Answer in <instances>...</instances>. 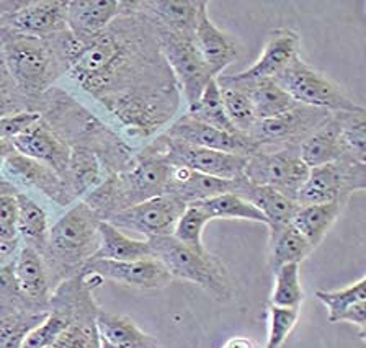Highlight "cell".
Returning <instances> with one entry per match:
<instances>
[{
    "instance_id": "obj_1",
    "label": "cell",
    "mask_w": 366,
    "mask_h": 348,
    "mask_svg": "<svg viewBox=\"0 0 366 348\" xmlns=\"http://www.w3.org/2000/svg\"><path fill=\"white\" fill-rule=\"evenodd\" d=\"M67 74L117 118L128 138L144 144L185 105L154 28L133 0H122V14L112 25L82 43Z\"/></svg>"
},
{
    "instance_id": "obj_2",
    "label": "cell",
    "mask_w": 366,
    "mask_h": 348,
    "mask_svg": "<svg viewBox=\"0 0 366 348\" xmlns=\"http://www.w3.org/2000/svg\"><path fill=\"white\" fill-rule=\"evenodd\" d=\"M170 169L172 164L156 136L136 151L128 167L108 175L82 202L87 203L102 221H107L119 211L164 195Z\"/></svg>"
},
{
    "instance_id": "obj_3",
    "label": "cell",
    "mask_w": 366,
    "mask_h": 348,
    "mask_svg": "<svg viewBox=\"0 0 366 348\" xmlns=\"http://www.w3.org/2000/svg\"><path fill=\"white\" fill-rule=\"evenodd\" d=\"M100 221L99 214L79 199L49 227L41 257L53 291L62 282L79 275L95 255L100 244Z\"/></svg>"
},
{
    "instance_id": "obj_4",
    "label": "cell",
    "mask_w": 366,
    "mask_h": 348,
    "mask_svg": "<svg viewBox=\"0 0 366 348\" xmlns=\"http://www.w3.org/2000/svg\"><path fill=\"white\" fill-rule=\"evenodd\" d=\"M0 53L20 94L31 105L48 92L57 77L67 72L53 38L39 39L10 31Z\"/></svg>"
},
{
    "instance_id": "obj_5",
    "label": "cell",
    "mask_w": 366,
    "mask_h": 348,
    "mask_svg": "<svg viewBox=\"0 0 366 348\" xmlns=\"http://www.w3.org/2000/svg\"><path fill=\"white\" fill-rule=\"evenodd\" d=\"M152 259L165 267L172 279H183L204 289L211 298L227 302L234 298V282L227 267L209 252L182 244L174 236L147 239Z\"/></svg>"
},
{
    "instance_id": "obj_6",
    "label": "cell",
    "mask_w": 366,
    "mask_h": 348,
    "mask_svg": "<svg viewBox=\"0 0 366 348\" xmlns=\"http://www.w3.org/2000/svg\"><path fill=\"white\" fill-rule=\"evenodd\" d=\"M273 81L300 105L332 113L357 111L363 108L343 92L339 84L309 66L301 56H296Z\"/></svg>"
},
{
    "instance_id": "obj_7",
    "label": "cell",
    "mask_w": 366,
    "mask_h": 348,
    "mask_svg": "<svg viewBox=\"0 0 366 348\" xmlns=\"http://www.w3.org/2000/svg\"><path fill=\"white\" fill-rule=\"evenodd\" d=\"M152 28L159 48L180 85L183 104H185V108L192 106L203 94L206 85L216 77L206 67L197 46H194L193 33L175 31L156 25H152Z\"/></svg>"
},
{
    "instance_id": "obj_8",
    "label": "cell",
    "mask_w": 366,
    "mask_h": 348,
    "mask_svg": "<svg viewBox=\"0 0 366 348\" xmlns=\"http://www.w3.org/2000/svg\"><path fill=\"white\" fill-rule=\"evenodd\" d=\"M309 172L311 169L302 162L300 147L290 146L280 149H259L252 154L245 161L244 179L254 185L272 187L296 202Z\"/></svg>"
},
{
    "instance_id": "obj_9",
    "label": "cell",
    "mask_w": 366,
    "mask_h": 348,
    "mask_svg": "<svg viewBox=\"0 0 366 348\" xmlns=\"http://www.w3.org/2000/svg\"><path fill=\"white\" fill-rule=\"evenodd\" d=\"M366 188V162L342 157L339 161L311 169L306 184L297 193V204L348 202L355 192Z\"/></svg>"
},
{
    "instance_id": "obj_10",
    "label": "cell",
    "mask_w": 366,
    "mask_h": 348,
    "mask_svg": "<svg viewBox=\"0 0 366 348\" xmlns=\"http://www.w3.org/2000/svg\"><path fill=\"white\" fill-rule=\"evenodd\" d=\"M332 111L297 104L283 115L259 119L247 134L249 141L259 149H280L300 144L307 139L330 118Z\"/></svg>"
},
{
    "instance_id": "obj_11",
    "label": "cell",
    "mask_w": 366,
    "mask_h": 348,
    "mask_svg": "<svg viewBox=\"0 0 366 348\" xmlns=\"http://www.w3.org/2000/svg\"><path fill=\"white\" fill-rule=\"evenodd\" d=\"M185 207L187 204L179 198L164 193L119 211L107 221L119 231L136 232L144 239L172 236Z\"/></svg>"
},
{
    "instance_id": "obj_12",
    "label": "cell",
    "mask_w": 366,
    "mask_h": 348,
    "mask_svg": "<svg viewBox=\"0 0 366 348\" xmlns=\"http://www.w3.org/2000/svg\"><path fill=\"white\" fill-rule=\"evenodd\" d=\"M157 138L170 164L183 165V167L192 169L194 172L222 180H237L240 177H244L247 157L174 141L162 133L157 134Z\"/></svg>"
},
{
    "instance_id": "obj_13",
    "label": "cell",
    "mask_w": 366,
    "mask_h": 348,
    "mask_svg": "<svg viewBox=\"0 0 366 348\" xmlns=\"http://www.w3.org/2000/svg\"><path fill=\"white\" fill-rule=\"evenodd\" d=\"M2 26L11 33L39 39L53 38L67 28V2L64 0H41L25 2L15 12L5 15Z\"/></svg>"
},
{
    "instance_id": "obj_14",
    "label": "cell",
    "mask_w": 366,
    "mask_h": 348,
    "mask_svg": "<svg viewBox=\"0 0 366 348\" xmlns=\"http://www.w3.org/2000/svg\"><path fill=\"white\" fill-rule=\"evenodd\" d=\"M162 134L174 141L187 142V144L204 147V149L236 154L240 157H249L257 152V147L245 136L224 133V131L211 128L208 124L194 119L188 113L177 116L162 131Z\"/></svg>"
},
{
    "instance_id": "obj_15",
    "label": "cell",
    "mask_w": 366,
    "mask_h": 348,
    "mask_svg": "<svg viewBox=\"0 0 366 348\" xmlns=\"http://www.w3.org/2000/svg\"><path fill=\"white\" fill-rule=\"evenodd\" d=\"M300 46L301 36L297 35V31L291 28H277L268 33L260 58L249 69L232 74V76L221 74L219 77L227 82H254L262 79H274L296 56H300Z\"/></svg>"
},
{
    "instance_id": "obj_16",
    "label": "cell",
    "mask_w": 366,
    "mask_h": 348,
    "mask_svg": "<svg viewBox=\"0 0 366 348\" xmlns=\"http://www.w3.org/2000/svg\"><path fill=\"white\" fill-rule=\"evenodd\" d=\"M80 272L95 273L103 279L137 289H160L169 287L172 277L165 267L156 259L133 262H114L90 259Z\"/></svg>"
},
{
    "instance_id": "obj_17",
    "label": "cell",
    "mask_w": 366,
    "mask_h": 348,
    "mask_svg": "<svg viewBox=\"0 0 366 348\" xmlns=\"http://www.w3.org/2000/svg\"><path fill=\"white\" fill-rule=\"evenodd\" d=\"M0 177L11 185L33 187L61 207H67L69 198L61 177L46 164L25 157L15 149L0 164Z\"/></svg>"
},
{
    "instance_id": "obj_18",
    "label": "cell",
    "mask_w": 366,
    "mask_h": 348,
    "mask_svg": "<svg viewBox=\"0 0 366 348\" xmlns=\"http://www.w3.org/2000/svg\"><path fill=\"white\" fill-rule=\"evenodd\" d=\"M193 39L203 62L214 77H219L239 56L237 41L211 21L208 2H203V0L199 5Z\"/></svg>"
},
{
    "instance_id": "obj_19",
    "label": "cell",
    "mask_w": 366,
    "mask_h": 348,
    "mask_svg": "<svg viewBox=\"0 0 366 348\" xmlns=\"http://www.w3.org/2000/svg\"><path fill=\"white\" fill-rule=\"evenodd\" d=\"M10 142L21 156L46 164L61 177V180L64 179L71 161V147L43 119H39L28 133L16 136Z\"/></svg>"
},
{
    "instance_id": "obj_20",
    "label": "cell",
    "mask_w": 366,
    "mask_h": 348,
    "mask_svg": "<svg viewBox=\"0 0 366 348\" xmlns=\"http://www.w3.org/2000/svg\"><path fill=\"white\" fill-rule=\"evenodd\" d=\"M316 298L327 309L330 324L347 322L358 329V337L365 340L366 334V277L348 284L347 288L325 291L317 289Z\"/></svg>"
},
{
    "instance_id": "obj_21",
    "label": "cell",
    "mask_w": 366,
    "mask_h": 348,
    "mask_svg": "<svg viewBox=\"0 0 366 348\" xmlns=\"http://www.w3.org/2000/svg\"><path fill=\"white\" fill-rule=\"evenodd\" d=\"M122 14V0H71L67 2V28L79 41L87 43L105 31Z\"/></svg>"
},
{
    "instance_id": "obj_22",
    "label": "cell",
    "mask_w": 366,
    "mask_h": 348,
    "mask_svg": "<svg viewBox=\"0 0 366 348\" xmlns=\"http://www.w3.org/2000/svg\"><path fill=\"white\" fill-rule=\"evenodd\" d=\"M234 193L247 199L249 203L260 211L267 221V227L270 234L290 226L297 208H300V204L293 198L283 195L282 192L274 190L272 187L250 184L244 177L236 180Z\"/></svg>"
},
{
    "instance_id": "obj_23",
    "label": "cell",
    "mask_w": 366,
    "mask_h": 348,
    "mask_svg": "<svg viewBox=\"0 0 366 348\" xmlns=\"http://www.w3.org/2000/svg\"><path fill=\"white\" fill-rule=\"evenodd\" d=\"M11 272L16 283V288L33 304L49 307L53 288L49 284L48 272H46L41 254L26 245H20L14 262Z\"/></svg>"
},
{
    "instance_id": "obj_24",
    "label": "cell",
    "mask_w": 366,
    "mask_h": 348,
    "mask_svg": "<svg viewBox=\"0 0 366 348\" xmlns=\"http://www.w3.org/2000/svg\"><path fill=\"white\" fill-rule=\"evenodd\" d=\"M234 188H236V180L216 179V177L194 172L183 165L172 164L165 193L179 198L185 204H190L219 197L222 193H234Z\"/></svg>"
},
{
    "instance_id": "obj_25",
    "label": "cell",
    "mask_w": 366,
    "mask_h": 348,
    "mask_svg": "<svg viewBox=\"0 0 366 348\" xmlns=\"http://www.w3.org/2000/svg\"><path fill=\"white\" fill-rule=\"evenodd\" d=\"M133 5L152 25L194 33L202 0H133Z\"/></svg>"
},
{
    "instance_id": "obj_26",
    "label": "cell",
    "mask_w": 366,
    "mask_h": 348,
    "mask_svg": "<svg viewBox=\"0 0 366 348\" xmlns=\"http://www.w3.org/2000/svg\"><path fill=\"white\" fill-rule=\"evenodd\" d=\"M95 329L102 344L112 348H160L152 335L146 334L133 319L123 314L100 309L95 319Z\"/></svg>"
},
{
    "instance_id": "obj_27",
    "label": "cell",
    "mask_w": 366,
    "mask_h": 348,
    "mask_svg": "<svg viewBox=\"0 0 366 348\" xmlns=\"http://www.w3.org/2000/svg\"><path fill=\"white\" fill-rule=\"evenodd\" d=\"M216 82L237 87L245 92V95L249 96L252 108H254L257 119L280 116L286 111L293 110L297 105L273 79H262V81L254 82H227L224 79L216 77Z\"/></svg>"
},
{
    "instance_id": "obj_28",
    "label": "cell",
    "mask_w": 366,
    "mask_h": 348,
    "mask_svg": "<svg viewBox=\"0 0 366 348\" xmlns=\"http://www.w3.org/2000/svg\"><path fill=\"white\" fill-rule=\"evenodd\" d=\"M300 156L309 169H316L320 165L332 164L342 157H347L335 113H332L322 126L301 142Z\"/></svg>"
},
{
    "instance_id": "obj_29",
    "label": "cell",
    "mask_w": 366,
    "mask_h": 348,
    "mask_svg": "<svg viewBox=\"0 0 366 348\" xmlns=\"http://www.w3.org/2000/svg\"><path fill=\"white\" fill-rule=\"evenodd\" d=\"M100 244L92 259L133 262L142 259H152V250L147 239H134L119 231L112 222L100 221L99 224Z\"/></svg>"
},
{
    "instance_id": "obj_30",
    "label": "cell",
    "mask_w": 366,
    "mask_h": 348,
    "mask_svg": "<svg viewBox=\"0 0 366 348\" xmlns=\"http://www.w3.org/2000/svg\"><path fill=\"white\" fill-rule=\"evenodd\" d=\"M347 202H332L322 204H300L291 224H293L314 249L324 241L330 227L339 219Z\"/></svg>"
},
{
    "instance_id": "obj_31",
    "label": "cell",
    "mask_w": 366,
    "mask_h": 348,
    "mask_svg": "<svg viewBox=\"0 0 366 348\" xmlns=\"http://www.w3.org/2000/svg\"><path fill=\"white\" fill-rule=\"evenodd\" d=\"M19 213H16V236L26 247H31L41 254L46 239L49 234V219L43 207L31 199L26 193L19 192L16 195Z\"/></svg>"
},
{
    "instance_id": "obj_32",
    "label": "cell",
    "mask_w": 366,
    "mask_h": 348,
    "mask_svg": "<svg viewBox=\"0 0 366 348\" xmlns=\"http://www.w3.org/2000/svg\"><path fill=\"white\" fill-rule=\"evenodd\" d=\"M307 239L296 229L293 224L283 227L277 232L270 234V255H268V265L274 272L277 268L288 264H297L305 262L309 255L314 252Z\"/></svg>"
},
{
    "instance_id": "obj_33",
    "label": "cell",
    "mask_w": 366,
    "mask_h": 348,
    "mask_svg": "<svg viewBox=\"0 0 366 348\" xmlns=\"http://www.w3.org/2000/svg\"><path fill=\"white\" fill-rule=\"evenodd\" d=\"M185 113H188L194 119H198V121L208 124L211 128L224 131V133L239 134L226 116L224 106H222L221 90L216 79H213V81L206 85L203 94L199 95V99L192 106H188Z\"/></svg>"
},
{
    "instance_id": "obj_34",
    "label": "cell",
    "mask_w": 366,
    "mask_h": 348,
    "mask_svg": "<svg viewBox=\"0 0 366 348\" xmlns=\"http://www.w3.org/2000/svg\"><path fill=\"white\" fill-rule=\"evenodd\" d=\"M208 211L211 219H242L252 222H262L267 226L263 214L254 204L242 198L237 193H222L219 197L197 202Z\"/></svg>"
},
{
    "instance_id": "obj_35",
    "label": "cell",
    "mask_w": 366,
    "mask_h": 348,
    "mask_svg": "<svg viewBox=\"0 0 366 348\" xmlns=\"http://www.w3.org/2000/svg\"><path fill=\"white\" fill-rule=\"evenodd\" d=\"M347 157L366 162V110L335 111Z\"/></svg>"
},
{
    "instance_id": "obj_36",
    "label": "cell",
    "mask_w": 366,
    "mask_h": 348,
    "mask_svg": "<svg viewBox=\"0 0 366 348\" xmlns=\"http://www.w3.org/2000/svg\"><path fill=\"white\" fill-rule=\"evenodd\" d=\"M274 287L270 296V304L280 307L300 309L302 304V287L300 265L288 264L282 265L273 272Z\"/></svg>"
},
{
    "instance_id": "obj_37",
    "label": "cell",
    "mask_w": 366,
    "mask_h": 348,
    "mask_svg": "<svg viewBox=\"0 0 366 348\" xmlns=\"http://www.w3.org/2000/svg\"><path fill=\"white\" fill-rule=\"evenodd\" d=\"M217 85H219L222 106H224L227 119L231 121L234 129H236L239 134L247 138L250 129L254 128V124L257 121H259L254 113V108H252L249 96L237 87H231V85L222 84Z\"/></svg>"
},
{
    "instance_id": "obj_38",
    "label": "cell",
    "mask_w": 366,
    "mask_h": 348,
    "mask_svg": "<svg viewBox=\"0 0 366 348\" xmlns=\"http://www.w3.org/2000/svg\"><path fill=\"white\" fill-rule=\"evenodd\" d=\"M209 221L213 219H211L208 211H206L202 204L190 203L187 204L185 209H183L172 236L182 244L190 245L193 249L203 250L206 249L203 244V231Z\"/></svg>"
},
{
    "instance_id": "obj_39",
    "label": "cell",
    "mask_w": 366,
    "mask_h": 348,
    "mask_svg": "<svg viewBox=\"0 0 366 348\" xmlns=\"http://www.w3.org/2000/svg\"><path fill=\"white\" fill-rule=\"evenodd\" d=\"M99 312L77 317L53 344L44 348H100V339L95 329V319Z\"/></svg>"
},
{
    "instance_id": "obj_40",
    "label": "cell",
    "mask_w": 366,
    "mask_h": 348,
    "mask_svg": "<svg viewBox=\"0 0 366 348\" xmlns=\"http://www.w3.org/2000/svg\"><path fill=\"white\" fill-rule=\"evenodd\" d=\"M300 309L268 304V335L263 348H282L296 327Z\"/></svg>"
},
{
    "instance_id": "obj_41",
    "label": "cell",
    "mask_w": 366,
    "mask_h": 348,
    "mask_svg": "<svg viewBox=\"0 0 366 348\" xmlns=\"http://www.w3.org/2000/svg\"><path fill=\"white\" fill-rule=\"evenodd\" d=\"M33 110L31 101L20 94L0 53V116Z\"/></svg>"
},
{
    "instance_id": "obj_42",
    "label": "cell",
    "mask_w": 366,
    "mask_h": 348,
    "mask_svg": "<svg viewBox=\"0 0 366 348\" xmlns=\"http://www.w3.org/2000/svg\"><path fill=\"white\" fill-rule=\"evenodd\" d=\"M19 188L0 177V237L16 239V213Z\"/></svg>"
},
{
    "instance_id": "obj_43",
    "label": "cell",
    "mask_w": 366,
    "mask_h": 348,
    "mask_svg": "<svg viewBox=\"0 0 366 348\" xmlns=\"http://www.w3.org/2000/svg\"><path fill=\"white\" fill-rule=\"evenodd\" d=\"M39 119H41V115L34 110L0 116V141H11L16 136L28 133L34 124L39 123Z\"/></svg>"
},
{
    "instance_id": "obj_44",
    "label": "cell",
    "mask_w": 366,
    "mask_h": 348,
    "mask_svg": "<svg viewBox=\"0 0 366 348\" xmlns=\"http://www.w3.org/2000/svg\"><path fill=\"white\" fill-rule=\"evenodd\" d=\"M20 249V239L0 237V268L10 265Z\"/></svg>"
},
{
    "instance_id": "obj_45",
    "label": "cell",
    "mask_w": 366,
    "mask_h": 348,
    "mask_svg": "<svg viewBox=\"0 0 366 348\" xmlns=\"http://www.w3.org/2000/svg\"><path fill=\"white\" fill-rule=\"evenodd\" d=\"M221 348H263L257 344L255 340L249 339V337H232V339L226 340Z\"/></svg>"
},
{
    "instance_id": "obj_46",
    "label": "cell",
    "mask_w": 366,
    "mask_h": 348,
    "mask_svg": "<svg viewBox=\"0 0 366 348\" xmlns=\"http://www.w3.org/2000/svg\"><path fill=\"white\" fill-rule=\"evenodd\" d=\"M25 2H0V19H4L5 15L15 12L16 9H20Z\"/></svg>"
},
{
    "instance_id": "obj_47",
    "label": "cell",
    "mask_w": 366,
    "mask_h": 348,
    "mask_svg": "<svg viewBox=\"0 0 366 348\" xmlns=\"http://www.w3.org/2000/svg\"><path fill=\"white\" fill-rule=\"evenodd\" d=\"M9 33H10V30H9L7 26L0 25V48H2V44H4V41H5V38L9 36Z\"/></svg>"
},
{
    "instance_id": "obj_48",
    "label": "cell",
    "mask_w": 366,
    "mask_h": 348,
    "mask_svg": "<svg viewBox=\"0 0 366 348\" xmlns=\"http://www.w3.org/2000/svg\"><path fill=\"white\" fill-rule=\"evenodd\" d=\"M100 348H112V347H108V345H103L102 342H100Z\"/></svg>"
}]
</instances>
